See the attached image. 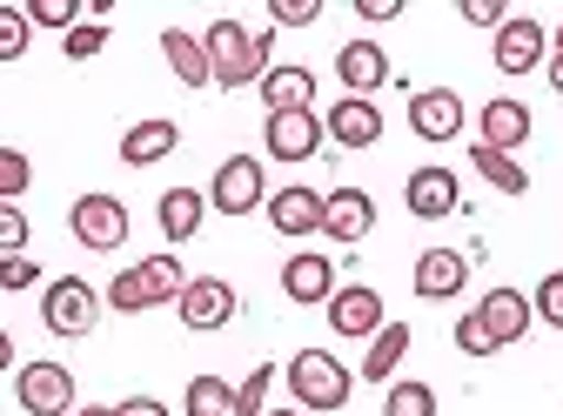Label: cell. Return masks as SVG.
<instances>
[{"mask_svg":"<svg viewBox=\"0 0 563 416\" xmlns=\"http://www.w3.org/2000/svg\"><path fill=\"white\" fill-rule=\"evenodd\" d=\"M201 47H208V75H216V88H255L262 75H268V47H275V34H249L242 21H216L201 34Z\"/></svg>","mask_w":563,"mask_h":416,"instance_id":"6da1fadb","label":"cell"},{"mask_svg":"<svg viewBox=\"0 0 563 416\" xmlns=\"http://www.w3.org/2000/svg\"><path fill=\"white\" fill-rule=\"evenodd\" d=\"M289 390H296L302 416H329V409H342L349 396H356V376H349V363H335L329 350H302L289 363Z\"/></svg>","mask_w":563,"mask_h":416,"instance_id":"7a4b0ae2","label":"cell"},{"mask_svg":"<svg viewBox=\"0 0 563 416\" xmlns=\"http://www.w3.org/2000/svg\"><path fill=\"white\" fill-rule=\"evenodd\" d=\"M41 322H47V336H60V342H81V336L101 322L95 283H81V275H54L47 296H41Z\"/></svg>","mask_w":563,"mask_h":416,"instance_id":"3957f363","label":"cell"},{"mask_svg":"<svg viewBox=\"0 0 563 416\" xmlns=\"http://www.w3.org/2000/svg\"><path fill=\"white\" fill-rule=\"evenodd\" d=\"M67 229H75V242H81L88 255H114L134 222H128V201H121V195L95 188V195H81L75 208H67Z\"/></svg>","mask_w":563,"mask_h":416,"instance_id":"277c9868","label":"cell"},{"mask_svg":"<svg viewBox=\"0 0 563 416\" xmlns=\"http://www.w3.org/2000/svg\"><path fill=\"white\" fill-rule=\"evenodd\" d=\"M175 309H181V329L216 336V329H229V322H235L242 296H235V283H222V275H188V289L175 296Z\"/></svg>","mask_w":563,"mask_h":416,"instance_id":"5b68a950","label":"cell"},{"mask_svg":"<svg viewBox=\"0 0 563 416\" xmlns=\"http://www.w3.org/2000/svg\"><path fill=\"white\" fill-rule=\"evenodd\" d=\"M14 396L27 416H75V370L67 363H21Z\"/></svg>","mask_w":563,"mask_h":416,"instance_id":"8992f818","label":"cell"},{"mask_svg":"<svg viewBox=\"0 0 563 416\" xmlns=\"http://www.w3.org/2000/svg\"><path fill=\"white\" fill-rule=\"evenodd\" d=\"M268 201V182H262V162L255 155H229L216 168V182H208V208L216 216H249V208Z\"/></svg>","mask_w":563,"mask_h":416,"instance_id":"52a82bcc","label":"cell"},{"mask_svg":"<svg viewBox=\"0 0 563 416\" xmlns=\"http://www.w3.org/2000/svg\"><path fill=\"white\" fill-rule=\"evenodd\" d=\"M322 114L316 108H296V114H268V128H262V149L275 155V162H309V155H322Z\"/></svg>","mask_w":563,"mask_h":416,"instance_id":"ba28073f","label":"cell"},{"mask_svg":"<svg viewBox=\"0 0 563 416\" xmlns=\"http://www.w3.org/2000/svg\"><path fill=\"white\" fill-rule=\"evenodd\" d=\"M409 134L416 142H456L463 134V95L456 88H422V95H409Z\"/></svg>","mask_w":563,"mask_h":416,"instance_id":"9c48e42d","label":"cell"},{"mask_svg":"<svg viewBox=\"0 0 563 416\" xmlns=\"http://www.w3.org/2000/svg\"><path fill=\"white\" fill-rule=\"evenodd\" d=\"M489 61H497V75H530V67L550 61V34L530 21V14H510L497 28V47H489Z\"/></svg>","mask_w":563,"mask_h":416,"instance_id":"30bf717a","label":"cell"},{"mask_svg":"<svg viewBox=\"0 0 563 416\" xmlns=\"http://www.w3.org/2000/svg\"><path fill=\"white\" fill-rule=\"evenodd\" d=\"M463 283H470V255L463 249H422L416 269H409V289L422 303H450V296H463Z\"/></svg>","mask_w":563,"mask_h":416,"instance_id":"8fae6325","label":"cell"},{"mask_svg":"<svg viewBox=\"0 0 563 416\" xmlns=\"http://www.w3.org/2000/svg\"><path fill=\"white\" fill-rule=\"evenodd\" d=\"M335 81H342V95L376 101V88L389 81V54H383V41H342V47H335Z\"/></svg>","mask_w":563,"mask_h":416,"instance_id":"7c38bea8","label":"cell"},{"mask_svg":"<svg viewBox=\"0 0 563 416\" xmlns=\"http://www.w3.org/2000/svg\"><path fill=\"white\" fill-rule=\"evenodd\" d=\"M369 229H376V201H369L363 188H335V195H322V236H329L335 249H356Z\"/></svg>","mask_w":563,"mask_h":416,"instance_id":"4fadbf2b","label":"cell"},{"mask_svg":"<svg viewBox=\"0 0 563 416\" xmlns=\"http://www.w3.org/2000/svg\"><path fill=\"white\" fill-rule=\"evenodd\" d=\"M262 208H268V229H275V236H289V242H302V236H322V195H316V188H302V182L275 188Z\"/></svg>","mask_w":563,"mask_h":416,"instance_id":"5bb4252c","label":"cell"},{"mask_svg":"<svg viewBox=\"0 0 563 416\" xmlns=\"http://www.w3.org/2000/svg\"><path fill=\"white\" fill-rule=\"evenodd\" d=\"M322 134L335 149H376L383 142V108L376 101H356V95H342L329 114H322Z\"/></svg>","mask_w":563,"mask_h":416,"instance_id":"9a60e30c","label":"cell"},{"mask_svg":"<svg viewBox=\"0 0 563 416\" xmlns=\"http://www.w3.org/2000/svg\"><path fill=\"white\" fill-rule=\"evenodd\" d=\"M476 316H483V329H489V342H497V350L523 342V336H530V322H537V309H530V296H523V289H489V296L476 303Z\"/></svg>","mask_w":563,"mask_h":416,"instance_id":"2e32d148","label":"cell"},{"mask_svg":"<svg viewBox=\"0 0 563 416\" xmlns=\"http://www.w3.org/2000/svg\"><path fill=\"white\" fill-rule=\"evenodd\" d=\"M402 201H409V216H416V222H443V216H456L463 182H456L450 168H416L409 188H402Z\"/></svg>","mask_w":563,"mask_h":416,"instance_id":"e0dca14e","label":"cell"},{"mask_svg":"<svg viewBox=\"0 0 563 416\" xmlns=\"http://www.w3.org/2000/svg\"><path fill=\"white\" fill-rule=\"evenodd\" d=\"M383 322H389V316H383V296H376L369 283H349V289L329 296V329H335V336H363V342H369Z\"/></svg>","mask_w":563,"mask_h":416,"instance_id":"ac0fdd59","label":"cell"},{"mask_svg":"<svg viewBox=\"0 0 563 416\" xmlns=\"http://www.w3.org/2000/svg\"><path fill=\"white\" fill-rule=\"evenodd\" d=\"M282 296L296 309H316L335 296V255H289L282 262Z\"/></svg>","mask_w":563,"mask_h":416,"instance_id":"d6986e66","label":"cell"},{"mask_svg":"<svg viewBox=\"0 0 563 416\" xmlns=\"http://www.w3.org/2000/svg\"><path fill=\"white\" fill-rule=\"evenodd\" d=\"M476 142H483V149H497V155L523 149V142H530V108H523V101H510V95L483 101V114H476Z\"/></svg>","mask_w":563,"mask_h":416,"instance_id":"ffe728a7","label":"cell"},{"mask_svg":"<svg viewBox=\"0 0 563 416\" xmlns=\"http://www.w3.org/2000/svg\"><path fill=\"white\" fill-rule=\"evenodd\" d=\"M175 149H181V128H175L168 114L134 121V128L121 134V162H128V168H155V162H168Z\"/></svg>","mask_w":563,"mask_h":416,"instance_id":"44dd1931","label":"cell"},{"mask_svg":"<svg viewBox=\"0 0 563 416\" xmlns=\"http://www.w3.org/2000/svg\"><path fill=\"white\" fill-rule=\"evenodd\" d=\"M201 216H208V195H201V188H168V195L155 201V222H162L168 242H195V236H201Z\"/></svg>","mask_w":563,"mask_h":416,"instance_id":"7402d4cb","label":"cell"},{"mask_svg":"<svg viewBox=\"0 0 563 416\" xmlns=\"http://www.w3.org/2000/svg\"><path fill=\"white\" fill-rule=\"evenodd\" d=\"M162 54H168V67H175V81L188 88V95H201L208 81H216V75H208V47L188 34V28H168L162 34Z\"/></svg>","mask_w":563,"mask_h":416,"instance_id":"603a6c76","label":"cell"},{"mask_svg":"<svg viewBox=\"0 0 563 416\" xmlns=\"http://www.w3.org/2000/svg\"><path fill=\"white\" fill-rule=\"evenodd\" d=\"M128 275H134V289H141V303H148V309H162V303H175L188 289V275H181L175 255H148V262H134Z\"/></svg>","mask_w":563,"mask_h":416,"instance_id":"cb8c5ba5","label":"cell"},{"mask_svg":"<svg viewBox=\"0 0 563 416\" xmlns=\"http://www.w3.org/2000/svg\"><path fill=\"white\" fill-rule=\"evenodd\" d=\"M309 95H316L309 67H268L262 75V108L268 114H296V108H309Z\"/></svg>","mask_w":563,"mask_h":416,"instance_id":"d4e9b609","label":"cell"},{"mask_svg":"<svg viewBox=\"0 0 563 416\" xmlns=\"http://www.w3.org/2000/svg\"><path fill=\"white\" fill-rule=\"evenodd\" d=\"M409 357V322H383L369 336V357H363V376L369 383H396V363Z\"/></svg>","mask_w":563,"mask_h":416,"instance_id":"484cf974","label":"cell"},{"mask_svg":"<svg viewBox=\"0 0 563 416\" xmlns=\"http://www.w3.org/2000/svg\"><path fill=\"white\" fill-rule=\"evenodd\" d=\"M470 168L489 182V188H497V195H530V168L517 162V155H497V149H470Z\"/></svg>","mask_w":563,"mask_h":416,"instance_id":"4316f807","label":"cell"},{"mask_svg":"<svg viewBox=\"0 0 563 416\" xmlns=\"http://www.w3.org/2000/svg\"><path fill=\"white\" fill-rule=\"evenodd\" d=\"M181 409H188V416H235V390H229L222 376H195L188 396H181Z\"/></svg>","mask_w":563,"mask_h":416,"instance_id":"83f0119b","label":"cell"},{"mask_svg":"<svg viewBox=\"0 0 563 416\" xmlns=\"http://www.w3.org/2000/svg\"><path fill=\"white\" fill-rule=\"evenodd\" d=\"M383 416H437V390L430 383H389Z\"/></svg>","mask_w":563,"mask_h":416,"instance_id":"f1b7e54d","label":"cell"},{"mask_svg":"<svg viewBox=\"0 0 563 416\" xmlns=\"http://www.w3.org/2000/svg\"><path fill=\"white\" fill-rule=\"evenodd\" d=\"M34 188V162L21 149H0V201H21Z\"/></svg>","mask_w":563,"mask_h":416,"instance_id":"f546056e","label":"cell"},{"mask_svg":"<svg viewBox=\"0 0 563 416\" xmlns=\"http://www.w3.org/2000/svg\"><path fill=\"white\" fill-rule=\"evenodd\" d=\"M27 28H81V0H34L27 8Z\"/></svg>","mask_w":563,"mask_h":416,"instance_id":"4dcf8cb0","label":"cell"},{"mask_svg":"<svg viewBox=\"0 0 563 416\" xmlns=\"http://www.w3.org/2000/svg\"><path fill=\"white\" fill-rule=\"evenodd\" d=\"M101 47H108V21H81V28H67V41H60L67 61H95Z\"/></svg>","mask_w":563,"mask_h":416,"instance_id":"1f68e13d","label":"cell"},{"mask_svg":"<svg viewBox=\"0 0 563 416\" xmlns=\"http://www.w3.org/2000/svg\"><path fill=\"white\" fill-rule=\"evenodd\" d=\"M530 309H537V322H550V329H563V269H550L543 283H537V296H530Z\"/></svg>","mask_w":563,"mask_h":416,"instance_id":"d6a6232c","label":"cell"},{"mask_svg":"<svg viewBox=\"0 0 563 416\" xmlns=\"http://www.w3.org/2000/svg\"><path fill=\"white\" fill-rule=\"evenodd\" d=\"M456 350H463V357H476V363H483V357H497V342H489V329H483V316H476V309H463V316H456Z\"/></svg>","mask_w":563,"mask_h":416,"instance_id":"836d02e7","label":"cell"},{"mask_svg":"<svg viewBox=\"0 0 563 416\" xmlns=\"http://www.w3.org/2000/svg\"><path fill=\"white\" fill-rule=\"evenodd\" d=\"M27 8H0V61H21L27 54Z\"/></svg>","mask_w":563,"mask_h":416,"instance_id":"e575fe53","label":"cell"},{"mask_svg":"<svg viewBox=\"0 0 563 416\" xmlns=\"http://www.w3.org/2000/svg\"><path fill=\"white\" fill-rule=\"evenodd\" d=\"M34 283H41V262H34V255H0V296L34 289Z\"/></svg>","mask_w":563,"mask_h":416,"instance_id":"d590c367","label":"cell"},{"mask_svg":"<svg viewBox=\"0 0 563 416\" xmlns=\"http://www.w3.org/2000/svg\"><path fill=\"white\" fill-rule=\"evenodd\" d=\"M268 383H275V370H268V363H255V370H249V383L235 390V416H268V409H262Z\"/></svg>","mask_w":563,"mask_h":416,"instance_id":"8d00e7d4","label":"cell"},{"mask_svg":"<svg viewBox=\"0 0 563 416\" xmlns=\"http://www.w3.org/2000/svg\"><path fill=\"white\" fill-rule=\"evenodd\" d=\"M0 255H27V216H21V201H0Z\"/></svg>","mask_w":563,"mask_h":416,"instance_id":"74e56055","label":"cell"},{"mask_svg":"<svg viewBox=\"0 0 563 416\" xmlns=\"http://www.w3.org/2000/svg\"><path fill=\"white\" fill-rule=\"evenodd\" d=\"M322 14V0H268V21L275 28H309Z\"/></svg>","mask_w":563,"mask_h":416,"instance_id":"f35d334b","label":"cell"},{"mask_svg":"<svg viewBox=\"0 0 563 416\" xmlns=\"http://www.w3.org/2000/svg\"><path fill=\"white\" fill-rule=\"evenodd\" d=\"M463 21L470 28H504L510 14H504V0H463Z\"/></svg>","mask_w":563,"mask_h":416,"instance_id":"ab89813d","label":"cell"},{"mask_svg":"<svg viewBox=\"0 0 563 416\" xmlns=\"http://www.w3.org/2000/svg\"><path fill=\"white\" fill-rule=\"evenodd\" d=\"M121 416H168V403L162 396H128V403H114Z\"/></svg>","mask_w":563,"mask_h":416,"instance_id":"60d3db41","label":"cell"},{"mask_svg":"<svg viewBox=\"0 0 563 416\" xmlns=\"http://www.w3.org/2000/svg\"><path fill=\"white\" fill-rule=\"evenodd\" d=\"M356 14H363V21H396L402 0H356Z\"/></svg>","mask_w":563,"mask_h":416,"instance_id":"b9f144b4","label":"cell"},{"mask_svg":"<svg viewBox=\"0 0 563 416\" xmlns=\"http://www.w3.org/2000/svg\"><path fill=\"white\" fill-rule=\"evenodd\" d=\"M8 370H14V336L0 329V376H8Z\"/></svg>","mask_w":563,"mask_h":416,"instance_id":"7bdbcfd3","label":"cell"},{"mask_svg":"<svg viewBox=\"0 0 563 416\" xmlns=\"http://www.w3.org/2000/svg\"><path fill=\"white\" fill-rule=\"evenodd\" d=\"M550 88L563 95V54H550Z\"/></svg>","mask_w":563,"mask_h":416,"instance_id":"ee69618b","label":"cell"},{"mask_svg":"<svg viewBox=\"0 0 563 416\" xmlns=\"http://www.w3.org/2000/svg\"><path fill=\"white\" fill-rule=\"evenodd\" d=\"M75 416H121L114 403H88V409H75Z\"/></svg>","mask_w":563,"mask_h":416,"instance_id":"f6af8a7d","label":"cell"},{"mask_svg":"<svg viewBox=\"0 0 563 416\" xmlns=\"http://www.w3.org/2000/svg\"><path fill=\"white\" fill-rule=\"evenodd\" d=\"M550 54H563V28H556V34H550Z\"/></svg>","mask_w":563,"mask_h":416,"instance_id":"bcb514c9","label":"cell"},{"mask_svg":"<svg viewBox=\"0 0 563 416\" xmlns=\"http://www.w3.org/2000/svg\"><path fill=\"white\" fill-rule=\"evenodd\" d=\"M275 416H302V409H275Z\"/></svg>","mask_w":563,"mask_h":416,"instance_id":"7dc6e473","label":"cell"}]
</instances>
